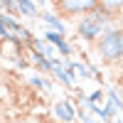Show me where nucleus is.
<instances>
[{
  "label": "nucleus",
  "mask_w": 123,
  "mask_h": 123,
  "mask_svg": "<svg viewBox=\"0 0 123 123\" xmlns=\"http://www.w3.org/2000/svg\"><path fill=\"white\" fill-rule=\"evenodd\" d=\"M64 62H67V59H62V57H54V59H52V79H54V81H59L64 89L74 91L76 79H74V76H71L69 71L64 69Z\"/></svg>",
  "instance_id": "nucleus-5"
},
{
  "label": "nucleus",
  "mask_w": 123,
  "mask_h": 123,
  "mask_svg": "<svg viewBox=\"0 0 123 123\" xmlns=\"http://www.w3.org/2000/svg\"><path fill=\"white\" fill-rule=\"evenodd\" d=\"M121 118H123V106H121Z\"/></svg>",
  "instance_id": "nucleus-23"
},
{
  "label": "nucleus",
  "mask_w": 123,
  "mask_h": 123,
  "mask_svg": "<svg viewBox=\"0 0 123 123\" xmlns=\"http://www.w3.org/2000/svg\"><path fill=\"white\" fill-rule=\"evenodd\" d=\"M69 62H71V67H74L76 79H91V74H89V62H81V59H69Z\"/></svg>",
  "instance_id": "nucleus-13"
},
{
  "label": "nucleus",
  "mask_w": 123,
  "mask_h": 123,
  "mask_svg": "<svg viewBox=\"0 0 123 123\" xmlns=\"http://www.w3.org/2000/svg\"><path fill=\"white\" fill-rule=\"evenodd\" d=\"M30 49L37 52V54H42V57H47V59H54V57H57V49L49 44L47 39H42V37H35V42L30 44Z\"/></svg>",
  "instance_id": "nucleus-10"
},
{
  "label": "nucleus",
  "mask_w": 123,
  "mask_h": 123,
  "mask_svg": "<svg viewBox=\"0 0 123 123\" xmlns=\"http://www.w3.org/2000/svg\"><path fill=\"white\" fill-rule=\"evenodd\" d=\"M52 3L62 17H76V20L98 7V0H52Z\"/></svg>",
  "instance_id": "nucleus-3"
},
{
  "label": "nucleus",
  "mask_w": 123,
  "mask_h": 123,
  "mask_svg": "<svg viewBox=\"0 0 123 123\" xmlns=\"http://www.w3.org/2000/svg\"><path fill=\"white\" fill-rule=\"evenodd\" d=\"M89 74H91V79H96V81H104V74H101V69H98L96 64H89Z\"/></svg>",
  "instance_id": "nucleus-19"
},
{
  "label": "nucleus",
  "mask_w": 123,
  "mask_h": 123,
  "mask_svg": "<svg viewBox=\"0 0 123 123\" xmlns=\"http://www.w3.org/2000/svg\"><path fill=\"white\" fill-rule=\"evenodd\" d=\"M104 94H106V101H108V104H111V106H113L118 113H121V106H123V94H121L116 86H106V89H104Z\"/></svg>",
  "instance_id": "nucleus-12"
},
{
  "label": "nucleus",
  "mask_w": 123,
  "mask_h": 123,
  "mask_svg": "<svg viewBox=\"0 0 123 123\" xmlns=\"http://www.w3.org/2000/svg\"><path fill=\"white\" fill-rule=\"evenodd\" d=\"M96 54L106 64H118L123 59V27L121 25H111L101 35V39L96 42Z\"/></svg>",
  "instance_id": "nucleus-1"
},
{
  "label": "nucleus",
  "mask_w": 123,
  "mask_h": 123,
  "mask_svg": "<svg viewBox=\"0 0 123 123\" xmlns=\"http://www.w3.org/2000/svg\"><path fill=\"white\" fill-rule=\"evenodd\" d=\"M76 121L79 123H101L94 113H89L86 108H79V106H76Z\"/></svg>",
  "instance_id": "nucleus-16"
},
{
  "label": "nucleus",
  "mask_w": 123,
  "mask_h": 123,
  "mask_svg": "<svg viewBox=\"0 0 123 123\" xmlns=\"http://www.w3.org/2000/svg\"><path fill=\"white\" fill-rule=\"evenodd\" d=\"M12 64H15L17 69H30V59H27L25 54H20V57H12Z\"/></svg>",
  "instance_id": "nucleus-18"
},
{
  "label": "nucleus",
  "mask_w": 123,
  "mask_h": 123,
  "mask_svg": "<svg viewBox=\"0 0 123 123\" xmlns=\"http://www.w3.org/2000/svg\"><path fill=\"white\" fill-rule=\"evenodd\" d=\"M30 86H35L37 91H42V94H52L54 91V79L47 76V74H32L30 76Z\"/></svg>",
  "instance_id": "nucleus-9"
},
{
  "label": "nucleus",
  "mask_w": 123,
  "mask_h": 123,
  "mask_svg": "<svg viewBox=\"0 0 123 123\" xmlns=\"http://www.w3.org/2000/svg\"><path fill=\"white\" fill-rule=\"evenodd\" d=\"M0 27H3V30H7V32H12V35H17V32H20V30H22L25 25L17 20V15L0 12Z\"/></svg>",
  "instance_id": "nucleus-11"
},
{
  "label": "nucleus",
  "mask_w": 123,
  "mask_h": 123,
  "mask_svg": "<svg viewBox=\"0 0 123 123\" xmlns=\"http://www.w3.org/2000/svg\"><path fill=\"white\" fill-rule=\"evenodd\" d=\"M118 67H121V71H123V59H121V62H118Z\"/></svg>",
  "instance_id": "nucleus-21"
},
{
  "label": "nucleus",
  "mask_w": 123,
  "mask_h": 123,
  "mask_svg": "<svg viewBox=\"0 0 123 123\" xmlns=\"http://www.w3.org/2000/svg\"><path fill=\"white\" fill-rule=\"evenodd\" d=\"M111 25H106L104 22V20H96L94 15H84V17H79L76 20V37L79 39H84V42H98V39H101V35H104L106 32V30H108Z\"/></svg>",
  "instance_id": "nucleus-2"
},
{
  "label": "nucleus",
  "mask_w": 123,
  "mask_h": 123,
  "mask_svg": "<svg viewBox=\"0 0 123 123\" xmlns=\"http://www.w3.org/2000/svg\"><path fill=\"white\" fill-rule=\"evenodd\" d=\"M98 5H101V7H106L108 12H113V15L123 12V0H98Z\"/></svg>",
  "instance_id": "nucleus-15"
},
{
  "label": "nucleus",
  "mask_w": 123,
  "mask_h": 123,
  "mask_svg": "<svg viewBox=\"0 0 123 123\" xmlns=\"http://www.w3.org/2000/svg\"><path fill=\"white\" fill-rule=\"evenodd\" d=\"M113 123H123V118H116V121H113Z\"/></svg>",
  "instance_id": "nucleus-22"
},
{
  "label": "nucleus",
  "mask_w": 123,
  "mask_h": 123,
  "mask_svg": "<svg viewBox=\"0 0 123 123\" xmlns=\"http://www.w3.org/2000/svg\"><path fill=\"white\" fill-rule=\"evenodd\" d=\"M27 59H30V67L37 69V74H47V76H52V59L37 54V52H32V49H27Z\"/></svg>",
  "instance_id": "nucleus-7"
},
{
  "label": "nucleus",
  "mask_w": 123,
  "mask_h": 123,
  "mask_svg": "<svg viewBox=\"0 0 123 123\" xmlns=\"http://www.w3.org/2000/svg\"><path fill=\"white\" fill-rule=\"evenodd\" d=\"M42 39H47V42H49V44H52V47L57 49V47H59L62 42H64L67 37H64V35H59V32H54V30H42Z\"/></svg>",
  "instance_id": "nucleus-14"
},
{
  "label": "nucleus",
  "mask_w": 123,
  "mask_h": 123,
  "mask_svg": "<svg viewBox=\"0 0 123 123\" xmlns=\"http://www.w3.org/2000/svg\"><path fill=\"white\" fill-rule=\"evenodd\" d=\"M35 3H37V5H44V0H35Z\"/></svg>",
  "instance_id": "nucleus-20"
},
{
  "label": "nucleus",
  "mask_w": 123,
  "mask_h": 123,
  "mask_svg": "<svg viewBox=\"0 0 123 123\" xmlns=\"http://www.w3.org/2000/svg\"><path fill=\"white\" fill-rule=\"evenodd\" d=\"M39 20H42V25H44L42 30H54V32L67 37V22H64V17H62L54 7L52 10H42V12H39Z\"/></svg>",
  "instance_id": "nucleus-6"
},
{
  "label": "nucleus",
  "mask_w": 123,
  "mask_h": 123,
  "mask_svg": "<svg viewBox=\"0 0 123 123\" xmlns=\"http://www.w3.org/2000/svg\"><path fill=\"white\" fill-rule=\"evenodd\" d=\"M15 5H17V15H22V17H30V20H39V5L35 3V0H15Z\"/></svg>",
  "instance_id": "nucleus-8"
},
{
  "label": "nucleus",
  "mask_w": 123,
  "mask_h": 123,
  "mask_svg": "<svg viewBox=\"0 0 123 123\" xmlns=\"http://www.w3.org/2000/svg\"><path fill=\"white\" fill-rule=\"evenodd\" d=\"M52 111H54V118L62 121V123H74L76 121V104L71 98H57Z\"/></svg>",
  "instance_id": "nucleus-4"
},
{
  "label": "nucleus",
  "mask_w": 123,
  "mask_h": 123,
  "mask_svg": "<svg viewBox=\"0 0 123 123\" xmlns=\"http://www.w3.org/2000/svg\"><path fill=\"white\" fill-rule=\"evenodd\" d=\"M86 98L91 101V104H104L106 94H104V89H96V91H91V94H86Z\"/></svg>",
  "instance_id": "nucleus-17"
}]
</instances>
